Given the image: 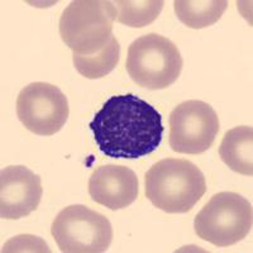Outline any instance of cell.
Listing matches in <instances>:
<instances>
[{
	"label": "cell",
	"instance_id": "5",
	"mask_svg": "<svg viewBox=\"0 0 253 253\" xmlns=\"http://www.w3.org/2000/svg\"><path fill=\"white\" fill-rule=\"evenodd\" d=\"M253 224L252 205L232 191L211 196L196 214L194 228L199 238L216 247L233 246L250 234Z\"/></svg>",
	"mask_w": 253,
	"mask_h": 253
},
{
	"label": "cell",
	"instance_id": "4",
	"mask_svg": "<svg viewBox=\"0 0 253 253\" xmlns=\"http://www.w3.org/2000/svg\"><path fill=\"white\" fill-rule=\"evenodd\" d=\"M182 66L177 46L157 33L138 37L128 47L126 72L137 85L148 90L171 86L181 75Z\"/></svg>",
	"mask_w": 253,
	"mask_h": 253
},
{
	"label": "cell",
	"instance_id": "7",
	"mask_svg": "<svg viewBox=\"0 0 253 253\" xmlns=\"http://www.w3.org/2000/svg\"><path fill=\"white\" fill-rule=\"evenodd\" d=\"M69 114L67 98L52 84L32 83L18 95V119L26 129L37 135H53L60 132Z\"/></svg>",
	"mask_w": 253,
	"mask_h": 253
},
{
	"label": "cell",
	"instance_id": "14",
	"mask_svg": "<svg viewBox=\"0 0 253 253\" xmlns=\"http://www.w3.org/2000/svg\"><path fill=\"white\" fill-rule=\"evenodd\" d=\"M119 23L132 28L150 26L161 14L165 1L162 0H119L114 3Z\"/></svg>",
	"mask_w": 253,
	"mask_h": 253
},
{
	"label": "cell",
	"instance_id": "13",
	"mask_svg": "<svg viewBox=\"0 0 253 253\" xmlns=\"http://www.w3.org/2000/svg\"><path fill=\"white\" fill-rule=\"evenodd\" d=\"M121 58V46L113 35L105 46L99 52L90 56H80L72 53L75 69L84 78L95 80L107 76L117 67Z\"/></svg>",
	"mask_w": 253,
	"mask_h": 253
},
{
	"label": "cell",
	"instance_id": "8",
	"mask_svg": "<svg viewBox=\"0 0 253 253\" xmlns=\"http://www.w3.org/2000/svg\"><path fill=\"white\" fill-rule=\"evenodd\" d=\"M218 132V114L205 101L186 100L170 114V146L177 153H204L213 146Z\"/></svg>",
	"mask_w": 253,
	"mask_h": 253
},
{
	"label": "cell",
	"instance_id": "3",
	"mask_svg": "<svg viewBox=\"0 0 253 253\" xmlns=\"http://www.w3.org/2000/svg\"><path fill=\"white\" fill-rule=\"evenodd\" d=\"M117 8L107 0H75L63 9L58 31L72 53L90 56L100 51L113 36Z\"/></svg>",
	"mask_w": 253,
	"mask_h": 253
},
{
	"label": "cell",
	"instance_id": "10",
	"mask_svg": "<svg viewBox=\"0 0 253 253\" xmlns=\"http://www.w3.org/2000/svg\"><path fill=\"white\" fill-rule=\"evenodd\" d=\"M138 193V177L126 166L105 165L95 169L90 176V198L110 210L129 207L137 200Z\"/></svg>",
	"mask_w": 253,
	"mask_h": 253
},
{
	"label": "cell",
	"instance_id": "6",
	"mask_svg": "<svg viewBox=\"0 0 253 253\" xmlns=\"http://www.w3.org/2000/svg\"><path fill=\"white\" fill-rule=\"evenodd\" d=\"M51 234L65 253L105 252L113 241L109 219L80 204L61 210L52 223Z\"/></svg>",
	"mask_w": 253,
	"mask_h": 253
},
{
	"label": "cell",
	"instance_id": "2",
	"mask_svg": "<svg viewBox=\"0 0 253 253\" xmlns=\"http://www.w3.org/2000/svg\"><path fill=\"white\" fill-rule=\"evenodd\" d=\"M146 198L169 214L187 213L207 193L205 176L196 165L184 158L156 162L144 177Z\"/></svg>",
	"mask_w": 253,
	"mask_h": 253
},
{
	"label": "cell",
	"instance_id": "12",
	"mask_svg": "<svg viewBox=\"0 0 253 253\" xmlns=\"http://www.w3.org/2000/svg\"><path fill=\"white\" fill-rule=\"evenodd\" d=\"M228 8L225 0H176L173 9L178 20L193 29L213 26Z\"/></svg>",
	"mask_w": 253,
	"mask_h": 253
},
{
	"label": "cell",
	"instance_id": "9",
	"mask_svg": "<svg viewBox=\"0 0 253 253\" xmlns=\"http://www.w3.org/2000/svg\"><path fill=\"white\" fill-rule=\"evenodd\" d=\"M43 195L41 177L26 166H8L0 172V216L17 219L40 207Z\"/></svg>",
	"mask_w": 253,
	"mask_h": 253
},
{
	"label": "cell",
	"instance_id": "1",
	"mask_svg": "<svg viewBox=\"0 0 253 253\" xmlns=\"http://www.w3.org/2000/svg\"><path fill=\"white\" fill-rule=\"evenodd\" d=\"M89 126L100 152L126 160L144 157L157 150L165 132L157 109L133 94L110 96Z\"/></svg>",
	"mask_w": 253,
	"mask_h": 253
},
{
	"label": "cell",
	"instance_id": "11",
	"mask_svg": "<svg viewBox=\"0 0 253 253\" xmlns=\"http://www.w3.org/2000/svg\"><path fill=\"white\" fill-rule=\"evenodd\" d=\"M219 156L230 170L246 176L253 175V128L236 126L225 133Z\"/></svg>",
	"mask_w": 253,
	"mask_h": 253
}]
</instances>
